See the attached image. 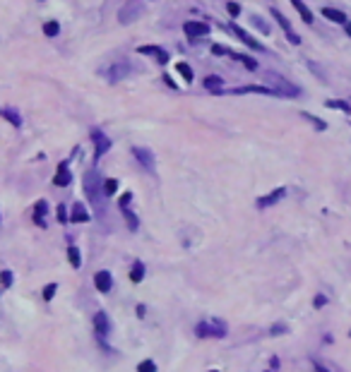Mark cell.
Returning <instances> with one entry per match:
<instances>
[{"label":"cell","instance_id":"1","mask_svg":"<svg viewBox=\"0 0 351 372\" xmlns=\"http://www.w3.org/2000/svg\"><path fill=\"white\" fill-rule=\"evenodd\" d=\"M84 192H87V200L94 204L96 211H103V185H101V178L96 171H87L84 173Z\"/></svg>","mask_w":351,"mask_h":372},{"label":"cell","instance_id":"2","mask_svg":"<svg viewBox=\"0 0 351 372\" xmlns=\"http://www.w3.org/2000/svg\"><path fill=\"white\" fill-rule=\"evenodd\" d=\"M265 82H267L269 89H274L277 96H287V99H296V96H301V89L291 84L289 80H284L282 75H274V72H267L265 75Z\"/></svg>","mask_w":351,"mask_h":372},{"label":"cell","instance_id":"3","mask_svg":"<svg viewBox=\"0 0 351 372\" xmlns=\"http://www.w3.org/2000/svg\"><path fill=\"white\" fill-rule=\"evenodd\" d=\"M195 334L200 339H224L226 336V324L219 319H204L195 327Z\"/></svg>","mask_w":351,"mask_h":372},{"label":"cell","instance_id":"4","mask_svg":"<svg viewBox=\"0 0 351 372\" xmlns=\"http://www.w3.org/2000/svg\"><path fill=\"white\" fill-rule=\"evenodd\" d=\"M142 17V3L139 0H130L125 3L118 12V22L120 24H130V22H135V19Z\"/></svg>","mask_w":351,"mask_h":372},{"label":"cell","instance_id":"5","mask_svg":"<svg viewBox=\"0 0 351 372\" xmlns=\"http://www.w3.org/2000/svg\"><path fill=\"white\" fill-rule=\"evenodd\" d=\"M226 31H231L233 36L240 39V41H243V44L248 46V48H253V51H265V46L260 44L258 39H253V36H250L248 31H243V29H240L238 24H236V22H229V24H226Z\"/></svg>","mask_w":351,"mask_h":372},{"label":"cell","instance_id":"6","mask_svg":"<svg viewBox=\"0 0 351 372\" xmlns=\"http://www.w3.org/2000/svg\"><path fill=\"white\" fill-rule=\"evenodd\" d=\"M92 142H94V159H101V156L106 154V152L111 149V144H113L111 139L103 135L101 130H96V127L92 130Z\"/></svg>","mask_w":351,"mask_h":372},{"label":"cell","instance_id":"7","mask_svg":"<svg viewBox=\"0 0 351 372\" xmlns=\"http://www.w3.org/2000/svg\"><path fill=\"white\" fill-rule=\"evenodd\" d=\"M219 94H265V96H277L274 89L267 84H248V87H236V89H222Z\"/></svg>","mask_w":351,"mask_h":372},{"label":"cell","instance_id":"8","mask_svg":"<svg viewBox=\"0 0 351 372\" xmlns=\"http://www.w3.org/2000/svg\"><path fill=\"white\" fill-rule=\"evenodd\" d=\"M272 17L277 19V24H279V27H282V31L287 34L289 44H294V46H298V44H301V39H298V34H296L294 29H291V22H289V19L284 17V15H282V12H279L277 8H272Z\"/></svg>","mask_w":351,"mask_h":372},{"label":"cell","instance_id":"9","mask_svg":"<svg viewBox=\"0 0 351 372\" xmlns=\"http://www.w3.org/2000/svg\"><path fill=\"white\" fill-rule=\"evenodd\" d=\"M130 70H132V67H130L128 63H113L111 67L106 70V80H109L111 84H118V82H123V80L128 77Z\"/></svg>","mask_w":351,"mask_h":372},{"label":"cell","instance_id":"10","mask_svg":"<svg viewBox=\"0 0 351 372\" xmlns=\"http://www.w3.org/2000/svg\"><path fill=\"white\" fill-rule=\"evenodd\" d=\"M132 156L139 161V166L145 168V171H149V173H154V154L149 152V149H145V146H132Z\"/></svg>","mask_w":351,"mask_h":372},{"label":"cell","instance_id":"11","mask_svg":"<svg viewBox=\"0 0 351 372\" xmlns=\"http://www.w3.org/2000/svg\"><path fill=\"white\" fill-rule=\"evenodd\" d=\"M209 24H204V22H185L183 24V31H185V36L190 39H202V36H207L209 34Z\"/></svg>","mask_w":351,"mask_h":372},{"label":"cell","instance_id":"12","mask_svg":"<svg viewBox=\"0 0 351 372\" xmlns=\"http://www.w3.org/2000/svg\"><path fill=\"white\" fill-rule=\"evenodd\" d=\"M94 331L99 339H106L109 331H111V322H109V315L106 312H96L94 315Z\"/></svg>","mask_w":351,"mask_h":372},{"label":"cell","instance_id":"13","mask_svg":"<svg viewBox=\"0 0 351 372\" xmlns=\"http://www.w3.org/2000/svg\"><path fill=\"white\" fill-rule=\"evenodd\" d=\"M284 197H287V188H277V190H272L269 195L260 197V200H258V209H267V207H272V204H277L279 200H284Z\"/></svg>","mask_w":351,"mask_h":372},{"label":"cell","instance_id":"14","mask_svg":"<svg viewBox=\"0 0 351 372\" xmlns=\"http://www.w3.org/2000/svg\"><path fill=\"white\" fill-rule=\"evenodd\" d=\"M137 53H142V55H154L159 60V65H166L168 63V53L161 48V46H139L137 48Z\"/></svg>","mask_w":351,"mask_h":372},{"label":"cell","instance_id":"15","mask_svg":"<svg viewBox=\"0 0 351 372\" xmlns=\"http://www.w3.org/2000/svg\"><path fill=\"white\" fill-rule=\"evenodd\" d=\"M94 286L101 290V293H109V290L113 288V276H111V272H96L94 274Z\"/></svg>","mask_w":351,"mask_h":372},{"label":"cell","instance_id":"16","mask_svg":"<svg viewBox=\"0 0 351 372\" xmlns=\"http://www.w3.org/2000/svg\"><path fill=\"white\" fill-rule=\"evenodd\" d=\"M70 180H73V173H70V168H67V161H63V164L58 166V173L53 175V185H58V188H67Z\"/></svg>","mask_w":351,"mask_h":372},{"label":"cell","instance_id":"17","mask_svg":"<svg viewBox=\"0 0 351 372\" xmlns=\"http://www.w3.org/2000/svg\"><path fill=\"white\" fill-rule=\"evenodd\" d=\"M70 221H75V224H87V221H89V211L84 209L82 202H75V204H73V211H70Z\"/></svg>","mask_w":351,"mask_h":372},{"label":"cell","instance_id":"18","mask_svg":"<svg viewBox=\"0 0 351 372\" xmlns=\"http://www.w3.org/2000/svg\"><path fill=\"white\" fill-rule=\"evenodd\" d=\"M0 116L8 120L10 125L15 127H22V116L17 113V108H10V106H0Z\"/></svg>","mask_w":351,"mask_h":372},{"label":"cell","instance_id":"19","mask_svg":"<svg viewBox=\"0 0 351 372\" xmlns=\"http://www.w3.org/2000/svg\"><path fill=\"white\" fill-rule=\"evenodd\" d=\"M46 214H48L46 200H39V202H37V207H34V221H37V226L46 228Z\"/></svg>","mask_w":351,"mask_h":372},{"label":"cell","instance_id":"20","mask_svg":"<svg viewBox=\"0 0 351 372\" xmlns=\"http://www.w3.org/2000/svg\"><path fill=\"white\" fill-rule=\"evenodd\" d=\"M202 84H204V89H207V91H214V94H219V91H222L224 80L219 77V75H207V77L202 80Z\"/></svg>","mask_w":351,"mask_h":372},{"label":"cell","instance_id":"21","mask_svg":"<svg viewBox=\"0 0 351 372\" xmlns=\"http://www.w3.org/2000/svg\"><path fill=\"white\" fill-rule=\"evenodd\" d=\"M291 5L296 8V12L301 15V19H303L305 24H313V12L308 10V5H305L303 0H291Z\"/></svg>","mask_w":351,"mask_h":372},{"label":"cell","instance_id":"22","mask_svg":"<svg viewBox=\"0 0 351 372\" xmlns=\"http://www.w3.org/2000/svg\"><path fill=\"white\" fill-rule=\"evenodd\" d=\"M229 58H233V60H238V63H243V65H245V67L250 70V72H255V70H258V60H255V58H250V55L233 53V51H231V55H229Z\"/></svg>","mask_w":351,"mask_h":372},{"label":"cell","instance_id":"23","mask_svg":"<svg viewBox=\"0 0 351 372\" xmlns=\"http://www.w3.org/2000/svg\"><path fill=\"white\" fill-rule=\"evenodd\" d=\"M323 15L327 19H332L337 24H346V15H344L342 10H334V8H323Z\"/></svg>","mask_w":351,"mask_h":372},{"label":"cell","instance_id":"24","mask_svg":"<svg viewBox=\"0 0 351 372\" xmlns=\"http://www.w3.org/2000/svg\"><path fill=\"white\" fill-rule=\"evenodd\" d=\"M130 279H132L135 283L142 281V279H145V264H142V262L132 264V269H130Z\"/></svg>","mask_w":351,"mask_h":372},{"label":"cell","instance_id":"25","mask_svg":"<svg viewBox=\"0 0 351 372\" xmlns=\"http://www.w3.org/2000/svg\"><path fill=\"white\" fill-rule=\"evenodd\" d=\"M176 70L181 72V77H183V80H185L188 84L193 82L195 75H193V70H190V65H188V63H176Z\"/></svg>","mask_w":351,"mask_h":372},{"label":"cell","instance_id":"26","mask_svg":"<svg viewBox=\"0 0 351 372\" xmlns=\"http://www.w3.org/2000/svg\"><path fill=\"white\" fill-rule=\"evenodd\" d=\"M116 192H118V180H116V178H106V180H103V195H106V197H113Z\"/></svg>","mask_w":351,"mask_h":372},{"label":"cell","instance_id":"27","mask_svg":"<svg viewBox=\"0 0 351 372\" xmlns=\"http://www.w3.org/2000/svg\"><path fill=\"white\" fill-rule=\"evenodd\" d=\"M67 259H70V264H73L75 269L82 267V257H80V250H77V247H67Z\"/></svg>","mask_w":351,"mask_h":372},{"label":"cell","instance_id":"28","mask_svg":"<svg viewBox=\"0 0 351 372\" xmlns=\"http://www.w3.org/2000/svg\"><path fill=\"white\" fill-rule=\"evenodd\" d=\"M325 106H327V108H339V110H344V113H351V106H349V103H346V101H339V99L325 101Z\"/></svg>","mask_w":351,"mask_h":372},{"label":"cell","instance_id":"29","mask_svg":"<svg viewBox=\"0 0 351 372\" xmlns=\"http://www.w3.org/2000/svg\"><path fill=\"white\" fill-rule=\"evenodd\" d=\"M120 211H123V216H125V221H128V228H130V231H137V226H139L137 216H135L130 209H120Z\"/></svg>","mask_w":351,"mask_h":372},{"label":"cell","instance_id":"30","mask_svg":"<svg viewBox=\"0 0 351 372\" xmlns=\"http://www.w3.org/2000/svg\"><path fill=\"white\" fill-rule=\"evenodd\" d=\"M250 22H253V24H255V27H258L262 34H269V24L262 17H258V15H250Z\"/></svg>","mask_w":351,"mask_h":372},{"label":"cell","instance_id":"31","mask_svg":"<svg viewBox=\"0 0 351 372\" xmlns=\"http://www.w3.org/2000/svg\"><path fill=\"white\" fill-rule=\"evenodd\" d=\"M58 31H60V24H58V22H46V24H44V34H46V36H58Z\"/></svg>","mask_w":351,"mask_h":372},{"label":"cell","instance_id":"32","mask_svg":"<svg viewBox=\"0 0 351 372\" xmlns=\"http://www.w3.org/2000/svg\"><path fill=\"white\" fill-rule=\"evenodd\" d=\"M137 372H157V365H154V360H142L137 365Z\"/></svg>","mask_w":351,"mask_h":372},{"label":"cell","instance_id":"33","mask_svg":"<svg viewBox=\"0 0 351 372\" xmlns=\"http://www.w3.org/2000/svg\"><path fill=\"white\" fill-rule=\"evenodd\" d=\"M0 286H3V288H10V286H12V272H8V269L0 272Z\"/></svg>","mask_w":351,"mask_h":372},{"label":"cell","instance_id":"34","mask_svg":"<svg viewBox=\"0 0 351 372\" xmlns=\"http://www.w3.org/2000/svg\"><path fill=\"white\" fill-rule=\"evenodd\" d=\"M56 288H58L56 283H48L46 288H44V300H46V303H48V300H53V295H56Z\"/></svg>","mask_w":351,"mask_h":372},{"label":"cell","instance_id":"35","mask_svg":"<svg viewBox=\"0 0 351 372\" xmlns=\"http://www.w3.org/2000/svg\"><path fill=\"white\" fill-rule=\"evenodd\" d=\"M303 118H305V120H310V123H313V125L318 127V130H325V127H327V125L323 123V120H320V118H315V116H310V113H303Z\"/></svg>","mask_w":351,"mask_h":372},{"label":"cell","instance_id":"36","mask_svg":"<svg viewBox=\"0 0 351 372\" xmlns=\"http://www.w3.org/2000/svg\"><path fill=\"white\" fill-rule=\"evenodd\" d=\"M130 202H132V192H125V195H123V197L118 200V207H120V209H128V207H130Z\"/></svg>","mask_w":351,"mask_h":372},{"label":"cell","instance_id":"37","mask_svg":"<svg viewBox=\"0 0 351 372\" xmlns=\"http://www.w3.org/2000/svg\"><path fill=\"white\" fill-rule=\"evenodd\" d=\"M212 53L214 55H231V51H229V48H224V46H212Z\"/></svg>","mask_w":351,"mask_h":372},{"label":"cell","instance_id":"38","mask_svg":"<svg viewBox=\"0 0 351 372\" xmlns=\"http://www.w3.org/2000/svg\"><path fill=\"white\" fill-rule=\"evenodd\" d=\"M58 221H60V224H65V221H67V209H65L63 204L58 207Z\"/></svg>","mask_w":351,"mask_h":372},{"label":"cell","instance_id":"39","mask_svg":"<svg viewBox=\"0 0 351 372\" xmlns=\"http://www.w3.org/2000/svg\"><path fill=\"white\" fill-rule=\"evenodd\" d=\"M226 10H229V12H231L233 17H236V15L240 12V5H238V3H229V5H226Z\"/></svg>","mask_w":351,"mask_h":372},{"label":"cell","instance_id":"40","mask_svg":"<svg viewBox=\"0 0 351 372\" xmlns=\"http://www.w3.org/2000/svg\"><path fill=\"white\" fill-rule=\"evenodd\" d=\"M313 303H315V308H323L325 303H327V298H325V295H318V298H315Z\"/></svg>","mask_w":351,"mask_h":372},{"label":"cell","instance_id":"41","mask_svg":"<svg viewBox=\"0 0 351 372\" xmlns=\"http://www.w3.org/2000/svg\"><path fill=\"white\" fill-rule=\"evenodd\" d=\"M282 331H287V329H284V324H277V327L272 329V334H282Z\"/></svg>","mask_w":351,"mask_h":372},{"label":"cell","instance_id":"42","mask_svg":"<svg viewBox=\"0 0 351 372\" xmlns=\"http://www.w3.org/2000/svg\"><path fill=\"white\" fill-rule=\"evenodd\" d=\"M164 82H166L168 87H176V84H173V80H171V77H168V75H164Z\"/></svg>","mask_w":351,"mask_h":372},{"label":"cell","instance_id":"43","mask_svg":"<svg viewBox=\"0 0 351 372\" xmlns=\"http://www.w3.org/2000/svg\"><path fill=\"white\" fill-rule=\"evenodd\" d=\"M315 372H327V370H325V367H323L320 363H315Z\"/></svg>","mask_w":351,"mask_h":372},{"label":"cell","instance_id":"44","mask_svg":"<svg viewBox=\"0 0 351 372\" xmlns=\"http://www.w3.org/2000/svg\"><path fill=\"white\" fill-rule=\"evenodd\" d=\"M346 34H349V36H351V24H346Z\"/></svg>","mask_w":351,"mask_h":372},{"label":"cell","instance_id":"45","mask_svg":"<svg viewBox=\"0 0 351 372\" xmlns=\"http://www.w3.org/2000/svg\"><path fill=\"white\" fill-rule=\"evenodd\" d=\"M212 372H217V370H212Z\"/></svg>","mask_w":351,"mask_h":372}]
</instances>
